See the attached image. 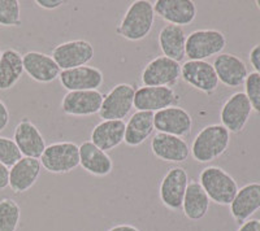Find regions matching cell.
Returning a JSON list of instances; mask_svg holds the SVG:
<instances>
[{
    "label": "cell",
    "mask_w": 260,
    "mask_h": 231,
    "mask_svg": "<svg viewBox=\"0 0 260 231\" xmlns=\"http://www.w3.org/2000/svg\"><path fill=\"white\" fill-rule=\"evenodd\" d=\"M9 187V168L0 163V191Z\"/></svg>",
    "instance_id": "cell-37"
},
{
    "label": "cell",
    "mask_w": 260,
    "mask_h": 231,
    "mask_svg": "<svg viewBox=\"0 0 260 231\" xmlns=\"http://www.w3.org/2000/svg\"><path fill=\"white\" fill-rule=\"evenodd\" d=\"M41 172L42 165L38 159L22 157L9 168V187L15 194L26 192L37 183Z\"/></svg>",
    "instance_id": "cell-22"
},
{
    "label": "cell",
    "mask_w": 260,
    "mask_h": 231,
    "mask_svg": "<svg viewBox=\"0 0 260 231\" xmlns=\"http://www.w3.org/2000/svg\"><path fill=\"white\" fill-rule=\"evenodd\" d=\"M136 87L130 83H118L107 95H104L101 110L98 114L102 120H120L130 114L134 108Z\"/></svg>",
    "instance_id": "cell-6"
},
{
    "label": "cell",
    "mask_w": 260,
    "mask_h": 231,
    "mask_svg": "<svg viewBox=\"0 0 260 231\" xmlns=\"http://www.w3.org/2000/svg\"><path fill=\"white\" fill-rule=\"evenodd\" d=\"M226 47V38L220 30L199 29L187 35L185 54L189 60L206 61L212 56L222 54Z\"/></svg>",
    "instance_id": "cell-4"
},
{
    "label": "cell",
    "mask_w": 260,
    "mask_h": 231,
    "mask_svg": "<svg viewBox=\"0 0 260 231\" xmlns=\"http://www.w3.org/2000/svg\"><path fill=\"white\" fill-rule=\"evenodd\" d=\"M198 182L211 202L219 205H231L240 190L236 179L220 166L204 168Z\"/></svg>",
    "instance_id": "cell-3"
},
{
    "label": "cell",
    "mask_w": 260,
    "mask_h": 231,
    "mask_svg": "<svg viewBox=\"0 0 260 231\" xmlns=\"http://www.w3.org/2000/svg\"><path fill=\"white\" fill-rule=\"evenodd\" d=\"M24 62V71L38 83H51L59 78L60 68L52 59V56L38 52V51H30L22 55Z\"/></svg>",
    "instance_id": "cell-19"
},
{
    "label": "cell",
    "mask_w": 260,
    "mask_h": 231,
    "mask_svg": "<svg viewBox=\"0 0 260 231\" xmlns=\"http://www.w3.org/2000/svg\"><path fill=\"white\" fill-rule=\"evenodd\" d=\"M251 112V104L245 92H236L222 104L220 110L221 125L229 133H241L250 120Z\"/></svg>",
    "instance_id": "cell-13"
},
{
    "label": "cell",
    "mask_w": 260,
    "mask_h": 231,
    "mask_svg": "<svg viewBox=\"0 0 260 231\" xmlns=\"http://www.w3.org/2000/svg\"><path fill=\"white\" fill-rule=\"evenodd\" d=\"M21 219V208L11 198L0 200V231H17Z\"/></svg>",
    "instance_id": "cell-29"
},
{
    "label": "cell",
    "mask_w": 260,
    "mask_h": 231,
    "mask_svg": "<svg viewBox=\"0 0 260 231\" xmlns=\"http://www.w3.org/2000/svg\"><path fill=\"white\" fill-rule=\"evenodd\" d=\"M107 231H141L138 227L133 225H127V223H121V225L112 226L111 228H108Z\"/></svg>",
    "instance_id": "cell-38"
},
{
    "label": "cell",
    "mask_w": 260,
    "mask_h": 231,
    "mask_svg": "<svg viewBox=\"0 0 260 231\" xmlns=\"http://www.w3.org/2000/svg\"><path fill=\"white\" fill-rule=\"evenodd\" d=\"M154 128L156 133L185 138L192 130V117L186 109L173 105L154 113Z\"/></svg>",
    "instance_id": "cell-12"
},
{
    "label": "cell",
    "mask_w": 260,
    "mask_h": 231,
    "mask_svg": "<svg viewBox=\"0 0 260 231\" xmlns=\"http://www.w3.org/2000/svg\"><path fill=\"white\" fill-rule=\"evenodd\" d=\"M181 78L189 86L207 95H212L219 87V78L212 64L208 61L187 60L181 65Z\"/></svg>",
    "instance_id": "cell-10"
},
{
    "label": "cell",
    "mask_w": 260,
    "mask_h": 231,
    "mask_svg": "<svg viewBox=\"0 0 260 231\" xmlns=\"http://www.w3.org/2000/svg\"><path fill=\"white\" fill-rule=\"evenodd\" d=\"M24 74L22 55L15 48H7L0 57V91L11 90Z\"/></svg>",
    "instance_id": "cell-27"
},
{
    "label": "cell",
    "mask_w": 260,
    "mask_h": 231,
    "mask_svg": "<svg viewBox=\"0 0 260 231\" xmlns=\"http://www.w3.org/2000/svg\"><path fill=\"white\" fill-rule=\"evenodd\" d=\"M125 122L120 120H103L95 125L90 135V142L94 143L98 148L108 152L117 148L124 143Z\"/></svg>",
    "instance_id": "cell-24"
},
{
    "label": "cell",
    "mask_w": 260,
    "mask_h": 231,
    "mask_svg": "<svg viewBox=\"0 0 260 231\" xmlns=\"http://www.w3.org/2000/svg\"><path fill=\"white\" fill-rule=\"evenodd\" d=\"M243 85H245V95L251 104L252 110L260 114V74L255 71L248 73Z\"/></svg>",
    "instance_id": "cell-32"
},
{
    "label": "cell",
    "mask_w": 260,
    "mask_h": 231,
    "mask_svg": "<svg viewBox=\"0 0 260 231\" xmlns=\"http://www.w3.org/2000/svg\"><path fill=\"white\" fill-rule=\"evenodd\" d=\"M211 200L202 188L198 181L189 182L186 192L183 196L182 212L190 221H199L204 218L210 209Z\"/></svg>",
    "instance_id": "cell-28"
},
{
    "label": "cell",
    "mask_w": 260,
    "mask_h": 231,
    "mask_svg": "<svg viewBox=\"0 0 260 231\" xmlns=\"http://www.w3.org/2000/svg\"><path fill=\"white\" fill-rule=\"evenodd\" d=\"M154 22L152 3L148 0H137L126 9L124 17L116 27V34L130 42L142 41L151 33Z\"/></svg>",
    "instance_id": "cell-2"
},
{
    "label": "cell",
    "mask_w": 260,
    "mask_h": 231,
    "mask_svg": "<svg viewBox=\"0 0 260 231\" xmlns=\"http://www.w3.org/2000/svg\"><path fill=\"white\" fill-rule=\"evenodd\" d=\"M61 86L67 91H92L103 85L104 75L101 69L83 65L80 68L61 70L59 75Z\"/></svg>",
    "instance_id": "cell-18"
},
{
    "label": "cell",
    "mask_w": 260,
    "mask_h": 231,
    "mask_svg": "<svg viewBox=\"0 0 260 231\" xmlns=\"http://www.w3.org/2000/svg\"><path fill=\"white\" fill-rule=\"evenodd\" d=\"M256 7L260 9V0H257V2H256Z\"/></svg>",
    "instance_id": "cell-39"
},
{
    "label": "cell",
    "mask_w": 260,
    "mask_h": 231,
    "mask_svg": "<svg viewBox=\"0 0 260 231\" xmlns=\"http://www.w3.org/2000/svg\"><path fill=\"white\" fill-rule=\"evenodd\" d=\"M189 174L181 166H173L162 177L159 186V198L161 204L169 211L182 209L183 196L189 184Z\"/></svg>",
    "instance_id": "cell-9"
},
{
    "label": "cell",
    "mask_w": 260,
    "mask_h": 231,
    "mask_svg": "<svg viewBox=\"0 0 260 231\" xmlns=\"http://www.w3.org/2000/svg\"><path fill=\"white\" fill-rule=\"evenodd\" d=\"M186 33L183 27L177 25H166L160 30L157 42H159L160 51L162 56L168 57L171 60L181 62L185 57V48H186Z\"/></svg>",
    "instance_id": "cell-25"
},
{
    "label": "cell",
    "mask_w": 260,
    "mask_h": 231,
    "mask_svg": "<svg viewBox=\"0 0 260 231\" xmlns=\"http://www.w3.org/2000/svg\"><path fill=\"white\" fill-rule=\"evenodd\" d=\"M42 168L53 174H65L80 166V145L73 142L51 143L39 159Z\"/></svg>",
    "instance_id": "cell-5"
},
{
    "label": "cell",
    "mask_w": 260,
    "mask_h": 231,
    "mask_svg": "<svg viewBox=\"0 0 260 231\" xmlns=\"http://www.w3.org/2000/svg\"><path fill=\"white\" fill-rule=\"evenodd\" d=\"M180 95L172 87L142 86L134 94V108L141 112L156 113L166 108L177 105Z\"/></svg>",
    "instance_id": "cell-11"
},
{
    "label": "cell",
    "mask_w": 260,
    "mask_h": 231,
    "mask_svg": "<svg viewBox=\"0 0 260 231\" xmlns=\"http://www.w3.org/2000/svg\"><path fill=\"white\" fill-rule=\"evenodd\" d=\"M94 55L95 50L90 42L85 39H74L57 45L52 50L51 56L60 70H68L87 65L94 59Z\"/></svg>",
    "instance_id": "cell-8"
},
{
    "label": "cell",
    "mask_w": 260,
    "mask_h": 231,
    "mask_svg": "<svg viewBox=\"0 0 260 231\" xmlns=\"http://www.w3.org/2000/svg\"><path fill=\"white\" fill-rule=\"evenodd\" d=\"M248 60H250V64L254 68L255 73L260 74V45L252 47L250 55H248Z\"/></svg>",
    "instance_id": "cell-33"
},
{
    "label": "cell",
    "mask_w": 260,
    "mask_h": 231,
    "mask_svg": "<svg viewBox=\"0 0 260 231\" xmlns=\"http://www.w3.org/2000/svg\"><path fill=\"white\" fill-rule=\"evenodd\" d=\"M80 166L94 177H107L113 170V161L107 152L85 140L80 145Z\"/></svg>",
    "instance_id": "cell-23"
},
{
    "label": "cell",
    "mask_w": 260,
    "mask_h": 231,
    "mask_svg": "<svg viewBox=\"0 0 260 231\" xmlns=\"http://www.w3.org/2000/svg\"><path fill=\"white\" fill-rule=\"evenodd\" d=\"M229 208L233 219L240 225L251 218L260 209V183L251 182L241 187Z\"/></svg>",
    "instance_id": "cell-20"
},
{
    "label": "cell",
    "mask_w": 260,
    "mask_h": 231,
    "mask_svg": "<svg viewBox=\"0 0 260 231\" xmlns=\"http://www.w3.org/2000/svg\"><path fill=\"white\" fill-rule=\"evenodd\" d=\"M181 78V64L166 56H157L143 68L141 82L148 87L176 86Z\"/></svg>",
    "instance_id": "cell-7"
},
{
    "label": "cell",
    "mask_w": 260,
    "mask_h": 231,
    "mask_svg": "<svg viewBox=\"0 0 260 231\" xmlns=\"http://www.w3.org/2000/svg\"><path fill=\"white\" fill-rule=\"evenodd\" d=\"M213 69L219 82L226 87H240L248 75V70L242 59L232 54H220L213 60Z\"/></svg>",
    "instance_id": "cell-21"
},
{
    "label": "cell",
    "mask_w": 260,
    "mask_h": 231,
    "mask_svg": "<svg viewBox=\"0 0 260 231\" xmlns=\"http://www.w3.org/2000/svg\"><path fill=\"white\" fill-rule=\"evenodd\" d=\"M21 6L17 0H0V25L6 27L21 26Z\"/></svg>",
    "instance_id": "cell-30"
},
{
    "label": "cell",
    "mask_w": 260,
    "mask_h": 231,
    "mask_svg": "<svg viewBox=\"0 0 260 231\" xmlns=\"http://www.w3.org/2000/svg\"><path fill=\"white\" fill-rule=\"evenodd\" d=\"M154 128V113L137 110L125 122L124 143L129 147H138L152 135Z\"/></svg>",
    "instance_id": "cell-26"
},
{
    "label": "cell",
    "mask_w": 260,
    "mask_h": 231,
    "mask_svg": "<svg viewBox=\"0 0 260 231\" xmlns=\"http://www.w3.org/2000/svg\"><path fill=\"white\" fill-rule=\"evenodd\" d=\"M2 52H3V51H2V50H0V57H2Z\"/></svg>",
    "instance_id": "cell-40"
},
{
    "label": "cell",
    "mask_w": 260,
    "mask_h": 231,
    "mask_svg": "<svg viewBox=\"0 0 260 231\" xmlns=\"http://www.w3.org/2000/svg\"><path fill=\"white\" fill-rule=\"evenodd\" d=\"M21 159L22 155L15 140L7 136H0V163L7 168H12Z\"/></svg>",
    "instance_id": "cell-31"
},
{
    "label": "cell",
    "mask_w": 260,
    "mask_h": 231,
    "mask_svg": "<svg viewBox=\"0 0 260 231\" xmlns=\"http://www.w3.org/2000/svg\"><path fill=\"white\" fill-rule=\"evenodd\" d=\"M36 4L39 8L52 11V9H56L59 7H61L64 4V2L62 0H37Z\"/></svg>",
    "instance_id": "cell-35"
},
{
    "label": "cell",
    "mask_w": 260,
    "mask_h": 231,
    "mask_svg": "<svg viewBox=\"0 0 260 231\" xmlns=\"http://www.w3.org/2000/svg\"><path fill=\"white\" fill-rule=\"evenodd\" d=\"M151 152L159 160L173 164L185 163L190 157V147L186 140L161 133L152 135Z\"/></svg>",
    "instance_id": "cell-16"
},
{
    "label": "cell",
    "mask_w": 260,
    "mask_h": 231,
    "mask_svg": "<svg viewBox=\"0 0 260 231\" xmlns=\"http://www.w3.org/2000/svg\"><path fill=\"white\" fill-rule=\"evenodd\" d=\"M13 140L17 144L22 157H30V159L39 160L47 147L41 130L27 117H22L16 125Z\"/></svg>",
    "instance_id": "cell-15"
},
{
    "label": "cell",
    "mask_w": 260,
    "mask_h": 231,
    "mask_svg": "<svg viewBox=\"0 0 260 231\" xmlns=\"http://www.w3.org/2000/svg\"><path fill=\"white\" fill-rule=\"evenodd\" d=\"M104 95L99 90L69 91L62 98L60 108L62 113L72 117H89L99 113Z\"/></svg>",
    "instance_id": "cell-14"
},
{
    "label": "cell",
    "mask_w": 260,
    "mask_h": 231,
    "mask_svg": "<svg viewBox=\"0 0 260 231\" xmlns=\"http://www.w3.org/2000/svg\"><path fill=\"white\" fill-rule=\"evenodd\" d=\"M231 143V133L221 124L204 126L192 140L190 155L197 163L208 164L226 152Z\"/></svg>",
    "instance_id": "cell-1"
},
{
    "label": "cell",
    "mask_w": 260,
    "mask_h": 231,
    "mask_svg": "<svg viewBox=\"0 0 260 231\" xmlns=\"http://www.w3.org/2000/svg\"><path fill=\"white\" fill-rule=\"evenodd\" d=\"M152 7L155 16L181 27L191 25L198 15L197 6L191 0H157Z\"/></svg>",
    "instance_id": "cell-17"
},
{
    "label": "cell",
    "mask_w": 260,
    "mask_h": 231,
    "mask_svg": "<svg viewBox=\"0 0 260 231\" xmlns=\"http://www.w3.org/2000/svg\"><path fill=\"white\" fill-rule=\"evenodd\" d=\"M237 231H260V219L250 218L243 222Z\"/></svg>",
    "instance_id": "cell-36"
},
{
    "label": "cell",
    "mask_w": 260,
    "mask_h": 231,
    "mask_svg": "<svg viewBox=\"0 0 260 231\" xmlns=\"http://www.w3.org/2000/svg\"><path fill=\"white\" fill-rule=\"evenodd\" d=\"M9 120H11V114H9V109L6 105L2 99H0V133L3 130H6V128L8 126Z\"/></svg>",
    "instance_id": "cell-34"
}]
</instances>
